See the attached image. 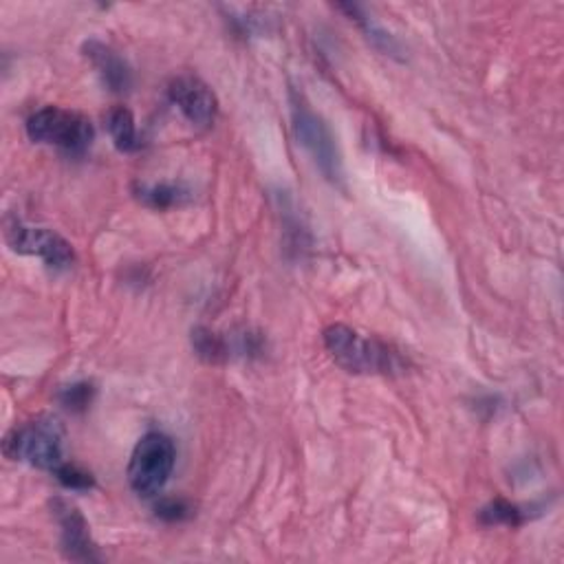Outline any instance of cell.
Segmentation results:
<instances>
[{
  "label": "cell",
  "mask_w": 564,
  "mask_h": 564,
  "mask_svg": "<svg viewBox=\"0 0 564 564\" xmlns=\"http://www.w3.org/2000/svg\"><path fill=\"white\" fill-rule=\"evenodd\" d=\"M107 129L122 153H135L142 148V140L137 133V124L133 113L126 107H115L107 115Z\"/></svg>",
  "instance_id": "10"
},
{
  "label": "cell",
  "mask_w": 564,
  "mask_h": 564,
  "mask_svg": "<svg viewBox=\"0 0 564 564\" xmlns=\"http://www.w3.org/2000/svg\"><path fill=\"white\" fill-rule=\"evenodd\" d=\"M27 135L32 142L80 155L91 146L96 131L91 120L82 113L60 107H45L30 115Z\"/></svg>",
  "instance_id": "4"
},
{
  "label": "cell",
  "mask_w": 564,
  "mask_h": 564,
  "mask_svg": "<svg viewBox=\"0 0 564 564\" xmlns=\"http://www.w3.org/2000/svg\"><path fill=\"white\" fill-rule=\"evenodd\" d=\"M188 505L177 498H164L162 502H157V513L166 520H181L188 516Z\"/></svg>",
  "instance_id": "17"
},
{
  "label": "cell",
  "mask_w": 564,
  "mask_h": 564,
  "mask_svg": "<svg viewBox=\"0 0 564 564\" xmlns=\"http://www.w3.org/2000/svg\"><path fill=\"white\" fill-rule=\"evenodd\" d=\"M291 122L298 144L309 153L322 177L331 186L346 190L344 162L338 140L327 120L320 113H316L298 91H291Z\"/></svg>",
  "instance_id": "2"
},
{
  "label": "cell",
  "mask_w": 564,
  "mask_h": 564,
  "mask_svg": "<svg viewBox=\"0 0 564 564\" xmlns=\"http://www.w3.org/2000/svg\"><path fill=\"white\" fill-rule=\"evenodd\" d=\"M338 10L346 12V14L364 30L366 38H368L377 49H381V52L388 54V56H397V52H399L397 41H395L386 30H381V27L373 21V16H368L360 5H340Z\"/></svg>",
  "instance_id": "11"
},
{
  "label": "cell",
  "mask_w": 564,
  "mask_h": 564,
  "mask_svg": "<svg viewBox=\"0 0 564 564\" xmlns=\"http://www.w3.org/2000/svg\"><path fill=\"white\" fill-rule=\"evenodd\" d=\"M52 507H54V513L60 524L63 549H65L67 557L78 560V562H100L102 555L98 553V546L91 540L89 524H87L85 516L80 513V509L63 498H56Z\"/></svg>",
  "instance_id": "8"
},
{
  "label": "cell",
  "mask_w": 564,
  "mask_h": 564,
  "mask_svg": "<svg viewBox=\"0 0 564 564\" xmlns=\"http://www.w3.org/2000/svg\"><path fill=\"white\" fill-rule=\"evenodd\" d=\"M170 100L184 113V118L199 129L214 124L219 115V100L214 91L195 76H179L170 82Z\"/></svg>",
  "instance_id": "7"
},
{
  "label": "cell",
  "mask_w": 564,
  "mask_h": 564,
  "mask_svg": "<svg viewBox=\"0 0 564 564\" xmlns=\"http://www.w3.org/2000/svg\"><path fill=\"white\" fill-rule=\"evenodd\" d=\"M483 520L487 522V524H511V527H516V524H520L522 520H524V513L516 507V505H511V502H507V500H494V502H489L485 509H483Z\"/></svg>",
  "instance_id": "15"
},
{
  "label": "cell",
  "mask_w": 564,
  "mask_h": 564,
  "mask_svg": "<svg viewBox=\"0 0 564 564\" xmlns=\"http://www.w3.org/2000/svg\"><path fill=\"white\" fill-rule=\"evenodd\" d=\"M85 56L91 60V65L98 69L102 82L113 93H126L133 87V74L126 60L113 52L109 45L100 41H89L85 45Z\"/></svg>",
  "instance_id": "9"
},
{
  "label": "cell",
  "mask_w": 564,
  "mask_h": 564,
  "mask_svg": "<svg viewBox=\"0 0 564 564\" xmlns=\"http://www.w3.org/2000/svg\"><path fill=\"white\" fill-rule=\"evenodd\" d=\"M135 195L142 203L155 210H168V208L181 206L188 199V192L181 186H173V184H153V186L142 184L135 188Z\"/></svg>",
  "instance_id": "12"
},
{
  "label": "cell",
  "mask_w": 564,
  "mask_h": 564,
  "mask_svg": "<svg viewBox=\"0 0 564 564\" xmlns=\"http://www.w3.org/2000/svg\"><path fill=\"white\" fill-rule=\"evenodd\" d=\"M5 239L10 247L25 256H38L47 267L56 272H67L76 263L74 247L54 230L25 225L19 217L8 219Z\"/></svg>",
  "instance_id": "6"
},
{
  "label": "cell",
  "mask_w": 564,
  "mask_h": 564,
  "mask_svg": "<svg viewBox=\"0 0 564 564\" xmlns=\"http://www.w3.org/2000/svg\"><path fill=\"white\" fill-rule=\"evenodd\" d=\"M329 355L353 375H392L403 368L399 353L381 340L364 338L346 324H331L324 331Z\"/></svg>",
  "instance_id": "1"
},
{
  "label": "cell",
  "mask_w": 564,
  "mask_h": 564,
  "mask_svg": "<svg viewBox=\"0 0 564 564\" xmlns=\"http://www.w3.org/2000/svg\"><path fill=\"white\" fill-rule=\"evenodd\" d=\"M93 395H96V388L91 384H87V381H80V384L63 388L58 397H60L63 406H67L69 410L80 412V410L89 408V403L93 401Z\"/></svg>",
  "instance_id": "16"
},
{
  "label": "cell",
  "mask_w": 564,
  "mask_h": 564,
  "mask_svg": "<svg viewBox=\"0 0 564 564\" xmlns=\"http://www.w3.org/2000/svg\"><path fill=\"white\" fill-rule=\"evenodd\" d=\"M192 346H195L197 355L208 362H219L228 355L225 340L206 327H199L192 331Z\"/></svg>",
  "instance_id": "13"
},
{
  "label": "cell",
  "mask_w": 564,
  "mask_h": 564,
  "mask_svg": "<svg viewBox=\"0 0 564 564\" xmlns=\"http://www.w3.org/2000/svg\"><path fill=\"white\" fill-rule=\"evenodd\" d=\"M3 452L12 461L56 472L65 463V430L54 417L32 419L8 432Z\"/></svg>",
  "instance_id": "3"
},
{
  "label": "cell",
  "mask_w": 564,
  "mask_h": 564,
  "mask_svg": "<svg viewBox=\"0 0 564 564\" xmlns=\"http://www.w3.org/2000/svg\"><path fill=\"white\" fill-rule=\"evenodd\" d=\"M177 461L175 443L164 432H148L140 439L129 463V483L140 496H155L168 483Z\"/></svg>",
  "instance_id": "5"
},
{
  "label": "cell",
  "mask_w": 564,
  "mask_h": 564,
  "mask_svg": "<svg viewBox=\"0 0 564 564\" xmlns=\"http://www.w3.org/2000/svg\"><path fill=\"white\" fill-rule=\"evenodd\" d=\"M56 478L67 487V489H74V491H87V489H93L96 487V478L91 472L82 469L80 465L76 463H63L56 472Z\"/></svg>",
  "instance_id": "14"
}]
</instances>
